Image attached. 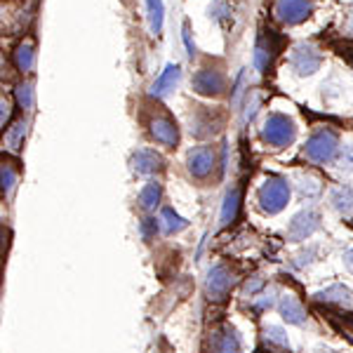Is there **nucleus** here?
<instances>
[{
    "mask_svg": "<svg viewBox=\"0 0 353 353\" xmlns=\"http://www.w3.org/2000/svg\"><path fill=\"white\" fill-rule=\"evenodd\" d=\"M257 201L259 208L266 214H278L288 208L290 203V184L283 176H269L257 191Z\"/></svg>",
    "mask_w": 353,
    "mask_h": 353,
    "instance_id": "f257e3e1",
    "label": "nucleus"
},
{
    "mask_svg": "<svg viewBox=\"0 0 353 353\" xmlns=\"http://www.w3.org/2000/svg\"><path fill=\"white\" fill-rule=\"evenodd\" d=\"M304 153L311 163L318 165H327L334 163L339 156V137L332 132V130H318L309 137L304 146Z\"/></svg>",
    "mask_w": 353,
    "mask_h": 353,
    "instance_id": "f03ea898",
    "label": "nucleus"
},
{
    "mask_svg": "<svg viewBox=\"0 0 353 353\" xmlns=\"http://www.w3.org/2000/svg\"><path fill=\"white\" fill-rule=\"evenodd\" d=\"M294 137H297V125L285 113H271L261 128V139L273 149H283V146L292 144Z\"/></svg>",
    "mask_w": 353,
    "mask_h": 353,
    "instance_id": "7ed1b4c3",
    "label": "nucleus"
},
{
    "mask_svg": "<svg viewBox=\"0 0 353 353\" xmlns=\"http://www.w3.org/2000/svg\"><path fill=\"white\" fill-rule=\"evenodd\" d=\"M236 285V276L226 264H214L205 278V294L212 301H224Z\"/></svg>",
    "mask_w": 353,
    "mask_h": 353,
    "instance_id": "20e7f679",
    "label": "nucleus"
},
{
    "mask_svg": "<svg viewBox=\"0 0 353 353\" xmlns=\"http://www.w3.org/2000/svg\"><path fill=\"white\" fill-rule=\"evenodd\" d=\"M318 229H321V212L313 208H306L294 214L292 221H290L288 238L292 243H301V241H306V238H311Z\"/></svg>",
    "mask_w": 353,
    "mask_h": 353,
    "instance_id": "39448f33",
    "label": "nucleus"
},
{
    "mask_svg": "<svg viewBox=\"0 0 353 353\" xmlns=\"http://www.w3.org/2000/svg\"><path fill=\"white\" fill-rule=\"evenodd\" d=\"M292 68L297 76H313V73L321 68L323 64V54L318 48H313L309 43H301L292 50Z\"/></svg>",
    "mask_w": 353,
    "mask_h": 353,
    "instance_id": "423d86ee",
    "label": "nucleus"
},
{
    "mask_svg": "<svg viewBox=\"0 0 353 353\" xmlns=\"http://www.w3.org/2000/svg\"><path fill=\"white\" fill-rule=\"evenodd\" d=\"M276 14L283 24H301L313 14V0H278Z\"/></svg>",
    "mask_w": 353,
    "mask_h": 353,
    "instance_id": "0eeeda50",
    "label": "nucleus"
},
{
    "mask_svg": "<svg viewBox=\"0 0 353 353\" xmlns=\"http://www.w3.org/2000/svg\"><path fill=\"white\" fill-rule=\"evenodd\" d=\"M186 165H189V172L196 179H205V176L212 174L214 165H217V153H214L212 146H198V149L189 151Z\"/></svg>",
    "mask_w": 353,
    "mask_h": 353,
    "instance_id": "6e6552de",
    "label": "nucleus"
},
{
    "mask_svg": "<svg viewBox=\"0 0 353 353\" xmlns=\"http://www.w3.org/2000/svg\"><path fill=\"white\" fill-rule=\"evenodd\" d=\"M241 334L231 325H224L210 334V353H241Z\"/></svg>",
    "mask_w": 353,
    "mask_h": 353,
    "instance_id": "1a4fd4ad",
    "label": "nucleus"
},
{
    "mask_svg": "<svg viewBox=\"0 0 353 353\" xmlns=\"http://www.w3.org/2000/svg\"><path fill=\"white\" fill-rule=\"evenodd\" d=\"M193 88L196 92L208 94V97H219L226 88V78L221 76L219 71H212V68H203L196 78H193Z\"/></svg>",
    "mask_w": 353,
    "mask_h": 353,
    "instance_id": "9d476101",
    "label": "nucleus"
},
{
    "mask_svg": "<svg viewBox=\"0 0 353 353\" xmlns=\"http://www.w3.org/2000/svg\"><path fill=\"white\" fill-rule=\"evenodd\" d=\"M278 311H281V316L285 318L290 325H306V309L294 294H290V292L281 294V299H278Z\"/></svg>",
    "mask_w": 353,
    "mask_h": 353,
    "instance_id": "9b49d317",
    "label": "nucleus"
},
{
    "mask_svg": "<svg viewBox=\"0 0 353 353\" xmlns=\"http://www.w3.org/2000/svg\"><path fill=\"white\" fill-rule=\"evenodd\" d=\"M151 137L158 141V144L168 146V149H172L176 146V141H179V132H176V125L170 121L168 116H158L151 121Z\"/></svg>",
    "mask_w": 353,
    "mask_h": 353,
    "instance_id": "f8f14e48",
    "label": "nucleus"
},
{
    "mask_svg": "<svg viewBox=\"0 0 353 353\" xmlns=\"http://www.w3.org/2000/svg\"><path fill=\"white\" fill-rule=\"evenodd\" d=\"M132 165H134V172L139 174H153V172H161L165 168V161L161 156H158L156 151H137L132 156Z\"/></svg>",
    "mask_w": 353,
    "mask_h": 353,
    "instance_id": "ddd939ff",
    "label": "nucleus"
},
{
    "mask_svg": "<svg viewBox=\"0 0 353 353\" xmlns=\"http://www.w3.org/2000/svg\"><path fill=\"white\" fill-rule=\"evenodd\" d=\"M179 76H181L179 66L170 64L161 76H158V81L153 83V90H151L153 97H168L176 88V83H179Z\"/></svg>",
    "mask_w": 353,
    "mask_h": 353,
    "instance_id": "4468645a",
    "label": "nucleus"
},
{
    "mask_svg": "<svg viewBox=\"0 0 353 353\" xmlns=\"http://www.w3.org/2000/svg\"><path fill=\"white\" fill-rule=\"evenodd\" d=\"M261 341H264L266 349H271V351H290L288 332L281 325H266L264 332H261Z\"/></svg>",
    "mask_w": 353,
    "mask_h": 353,
    "instance_id": "2eb2a0df",
    "label": "nucleus"
},
{
    "mask_svg": "<svg viewBox=\"0 0 353 353\" xmlns=\"http://www.w3.org/2000/svg\"><path fill=\"white\" fill-rule=\"evenodd\" d=\"M330 203L339 214H353V186H334L330 193Z\"/></svg>",
    "mask_w": 353,
    "mask_h": 353,
    "instance_id": "dca6fc26",
    "label": "nucleus"
},
{
    "mask_svg": "<svg viewBox=\"0 0 353 353\" xmlns=\"http://www.w3.org/2000/svg\"><path fill=\"white\" fill-rule=\"evenodd\" d=\"M238 210H241V189H231L226 193L224 205H221V214H219V226H229L236 221Z\"/></svg>",
    "mask_w": 353,
    "mask_h": 353,
    "instance_id": "f3484780",
    "label": "nucleus"
},
{
    "mask_svg": "<svg viewBox=\"0 0 353 353\" xmlns=\"http://www.w3.org/2000/svg\"><path fill=\"white\" fill-rule=\"evenodd\" d=\"M156 221H158V231H163L165 236H172V233H179L186 229V219L179 217L172 208H165Z\"/></svg>",
    "mask_w": 353,
    "mask_h": 353,
    "instance_id": "a211bd4d",
    "label": "nucleus"
},
{
    "mask_svg": "<svg viewBox=\"0 0 353 353\" xmlns=\"http://www.w3.org/2000/svg\"><path fill=\"white\" fill-rule=\"evenodd\" d=\"M318 301H332V304H341V306H351L353 304V294L351 290H346L344 285H332L325 288L316 294Z\"/></svg>",
    "mask_w": 353,
    "mask_h": 353,
    "instance_id": "6ab92c4d",
    "label": "nucleus"
},
{
    "mask_svg": "<svg viewBox=\"0 0 353 353\" xmlns=\"http://www.w3.org/2000/svg\"><path fill=\"white\" fill-rule=\"evenodd\" d=\"M161 201H163V189H161V184H156V181L146 184L139 193V205L146 210V212H153V210L161 205Z\"/></svg>",
    "mask_w": 353,
    "mask_h": 353,
    "instance_id": "aec40b11",
    "label": "nucleus"
},
{
    "mask_svg": "<svg viewBox=\"0 0 353 353\" xmlns=\"http://www.w3.org/2000/svg\"><path fill=\"white\" fill-rule=\"evenodd\" d=\"M276 288H264L259 294H254L252 299H250V309L254 313H261V311H269L273 304H276Z\"/></svg>",
    "mask_w": 353,
    "mask_h": 353,
    "instance_id": "412c9836",
    "label": "nucleus"
},
{
    "mask_svg": "<svg viewBox=\"0 0 353 353\" xmlns=\"http://www.w3.org/2000/svg\"><path fill=\"white\" fill-rule=\"evenodd\" d=\"M297 189L301 193V198H306V201H313V198L321 196L323 186L321 181L316 179V176H309V174H301L297 179Z\"/></svg>",
    "mask_w": 353,
    "mask_h": 353,
    "instance_id": "4be33fe9",
    "label": "nucleus"
},
{
    "mask_svg": "<svg viewBox=\"0 0 353 353\" xmlns=\"http://www.w3.org/2000/svg\"><path fill=\"white\" fill-rule=\"evenodd\" d=\"M24 137H26V123L24 121H17L12 128L8 130V146L12 151H19L21 149V144H24Z\"/></svg>",
    "mask_w": 353,
    "mask_h": 353,
    "instance_id": "5701e85b",
    "label": "nucleus"
},
{
    "mask_svg": "<svg viewBox=\"0 0 353 353\" xmlns=\"http://www.w3.org/2000/svg\"><path fill=\"white\" fill-rule=\"evenodd\" d=\"M269 64H271V48H269V43L261 38L257 43V48H254V66H257L259 71H266Z\"/></svg>",
    "mask_w": 353,
    "mask_h": 353,
    "instance_id": "b1692460",
    "label": "nucleus"
},
{
    "mask_svg": "<svg viewBox=\"0 0 353 353\" xmlns=\"http://www.w3.org/2000/svg\"><path fill=\"white\" fill-rule=\"evenodd\" d=\"M17 179H19V172H17V170L10 163L0 168V186H3V191L12 193L14 186H17Z\"/></svg>",
    "mask_w": 353,
    "mask_h": 353,
    "instance_id": "393cba45",
    "label": "nucleus"
},
{
    "mask_svg": "<svg viewBox=\"0 0 353 353\" xmlns=\"http://www.w3.org/2000/svg\"><path fill=\"white\" fill-rule=\"evenodd\" d=\"M149 21H151V31L161 33L163 28V3L161 0H149Z\"/></svg>",
    "mask_w": 353,
    "mask_h": 353,
    "instance_id": "a878e982",
    "label": "nucleus"
},
{
    "mask_svg": "<svg viewBox=\"0 0 353 353\" xmlns=\"http://www.w3.org/2000/svg\"><path fill=\"white\" fill-rule=\"evenodd\" d=\"M264 288H266V281H264V278H261V276H252V278H248V281H245V285H243V294H245V297L252 299L254 294H259Z\"/></svg>",
    "mask_w": 353,
    "mask_h": 353,
    "instance_id": "bb28decb",
    "label": "nucleus"
},
{
    "mask_svg": "<svg viewBox=\"0 0 353 353\" xmlns=\"http://www.w3.org/2000/svg\"><path fill=\"white\" fill-rule=\"evenodd\" d=\"M316 254H318V245H311V248L306 250V252H301L299 257L292 261V266H294V269H304V266H309V264H311Z\"/></svg>",
    "mask_w": 353,
    "mask_h": 353,
    "instance_id": "cd10ccee",
    "label": "nucleus"
},
{
    "mask_svg": "<svg viewBox=\"0 0 353 353\" xmlns=\"http://www.w3.org/2000/svg\"><path fill=\"white\" fill-rule=\"evenodd\" d=\"M259 106H261V97H259V94H254V97H252V101L248 99V106H245L243 121H245V123H252V121H254V116H257V111H259Z\"/></svg>",
    "mask_w": 353,
    "mask_h": 353,
    "instance_id": "c85d7f7f",
    "label": "nucleus"
},
{
    "mask_svg": "<svg viewBox=\"0 0 353 353\" xmlns=\"http://www.w3.org/2000/svg\"><path fill=\"white\" fill-rule=\"evenodd\" d=\"M139 233H141V238H144V241H151V238L158 233V221L156 219H144L139 224Z\"/></svg>",
    "mask_w": 353,
    "mask_h": 353,
    "instance_id": "c756f323",
    "label": "nucleus"
},
{
    "mask_svg": "<svg viewBox=\"0 0 353 353\" xmlns=\"http://www.w3.org/2000/svg\"><path fill=\"white\" fill-rule=\"evenodd\" d=\"M17 97H19V104L24 106V109H31V106H33V90H31V85H19V92H17Z\"/></svg>",
    "mask_w": 353,
    "mask_h": 353,
    "instance_id": "7c9ffc66",
    "label": "nucleus"
},
{
    "mask_svg": "<svg viewBox=\"0 0 353 353\" xmlns=\"http://www.w3.org/2000/svg\"><path fill=\"white\" fill-rule=\"evenodd\" d=\"M339 168L344 172H353V146H344V151L339 156Z\"/></svg>",
    "mask_w": 353,
    "mask_h": 353,
    "instance_id": "2f4dec72",
    "label": "nucleus"
},
{
    "mask_svg": "<svg viewBox=\"0 0 353 353\" xmlns=\"http://www.w3.org/2000/svg\"><path fill=\"white\" fill-rule=\"evenodd\" d=\"M181 36H184V45H186V54L191 57H196V45H193V41H191V28H189V24H184V33H181Z\"/></svg>",
    "mask_w": 353,
    "mask_h": 353,
    "instance_id": "473e14b6",
    "label": "nucleus"
},
{
    "mask_svg": "<svg viewBox=\"0 0 353 353\" xmlns=\"http://www.w3.org/2000/svg\"><path fill=\"white\" fill-rule=\"evenodd\" d=\"M245 73H241V78H238V83H236V92H233V106H238L241 104V97H243V92H245Z\"/></svg>",
    "mask_w": 353,
    "mask_h": 353,
    "instance_id": "72a5a7b5",
    "label": "nucleus"
},
{
    "mask_svg": "<svg viewBox=\"0 0 353 353\" xmlns=\"http://www.w3.org/2000/svg\"><path fill=\"white\" fill-rule=\"evenodd\" d=\"M344 266L353 273V248H349V250L344 252Z\"/></svg>",
    "mask_w": 353,
    "mask_h": 353,
    "instance_id": "f704fd0d",
    "label": "nucleus"
},
{
    "mask_svg": "<svg viewBox=\"0 0 353 353\" xmlns=\"http://www.w3.org/2000/svg\"><path fill=\"white\" fill-rule=\"evenodd\" d=\"M5 121H8V104L0 99V125H3Z\"/></svg>",
    "mask_w": 353,
    "mask_h": 353,
    "instance_id": "c9c22d12",
    "label": "nucleus"
},
{
    "mask_svg": "<svg viewBox=\"0 0 353 353\" xmlns=\"http://www.w3.org/2000/svg\"><path fill=\"white\" fill-rule=\"evenodd\" d=\"M349 31L353 33V14H351V19H349Z\"/></svg>",
    "mask_w": 353,
    "mask_h": 353,
    "instance_id": "e433bc0d",
    "label": "nucleus"
},
{
    "mask_svg": "<svg viewBox=\"0 0 353 353\" xmlns=\"http://www.w3.org/2000/svg\"><path fill=\"white\" fill-rule=\"evenodd\" d=\"M327 353H337V351H327Z\"/></svg>",
    "mask_w": 353,
    "mask_h": 353,
    "instance_id": "4c0bfd02",
    "label": "nucleus"
}]
</instances>
